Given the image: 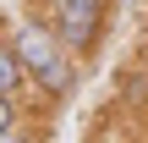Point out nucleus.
<instances>
[{
  "instance_id": "nucleus-1",
  "label": "nucleus",
  "mask_w": 148,
  "mask_h": 143,
  "mask_svg": "<svg viewBox=\"0 0 148 143\" xmlns=\"http://www.w3.org/2000/svg\"><path fill=\"white\" fill-rule=\"evenodd\" d=\"M5 39H11V50H16V61H22V72H27L33 88H44L49 99H71V88H77V55L55 39L49 22L22 17Z\"/></svg>"
},
{
  "instance_id": "nucleus-2",
  "label": "nucleus",
  "mask_w": 148,
  "mask_h": 143,
  "mask_svg": "<svg viewBox=\"0 0 148 143\" xmlns=\"http://www.w3.org/2000/svg\"><path fill=\"white\" fill-rule=\"evenodd\" d=\"M49 28L77 61H88L99 50V39H104V6H93V0H49Z\"/></svg>"
},
{
  "instance_id": "nucleus-3",
  "label": "nucleus",
  "mask_w": 148,
  "mask_h": 143,
  "mask_svg": "<svg viewBox=\"0 0 148 143\" xmlns=\"http://www.w3.org/2000/svg\"><path fill=\"white\" fill-rule=\"evenodd\" d=\"M27 88V72H22V61H16V50H11V39H0V94H22Z\"/></svg>"
},
{
  "instance_id": "nucleus-4",
  "label": "nucleus",
  "mask_w": 148,
  "mask_h": 143,
  "mask_svg": "<svg viewBox=\"0 0 148 143\" xmlns=\"http://www.w3.org/2000/svg\"><path fill=\"white\" fill-rule=\"evenodd\" d=\"M0 143H44V132H38V127H27V121H11V127L0 132Z\"/></svg>"
},
{
  "instance_id": "nucleus-5",
  "label": "nucleus",
  "mask_w": 148,
  "mask_h": 143,
  "mask_svg": "<svg viewBox=\"0 0 148 143\" xmlns=\"http://www.w3.org/2000/svg\"><path fill=\"white\" fill-rule=\"evenodd\" d=\"M11 121H22V116H16V99H11V94H0V132H5Z\"/></svg>"
},
{
  "instance_id": "nucleus-6",
  "label": "nucleus",
  "mask_w": 148,
  "mask_h": 143,
  "mask_svg": "<svg viewBox=\"0 0 148 143\" xmlns=\"http://www.w3.org/2000/svg\"><path fill=\"white\" fill-rule=\"evenodd\" d=\"M93 6H104V11H110V0H93Z\"/></svg>"
},
{
  "instance_id": "nucleus-7",
  "label": "nucleus",
  "mask_w": 148,
  "mask_h": 143,
  "mask_svg": "<svg viewBox=\"0 0 148 143\" xmlns=\"http://www.w3.org/2000/svg\"><path fill=\"white\" fill-rule=\"evenodd\" d=\"M126 6H143V0H126Z\"/></svg>"
}]
</instances>
